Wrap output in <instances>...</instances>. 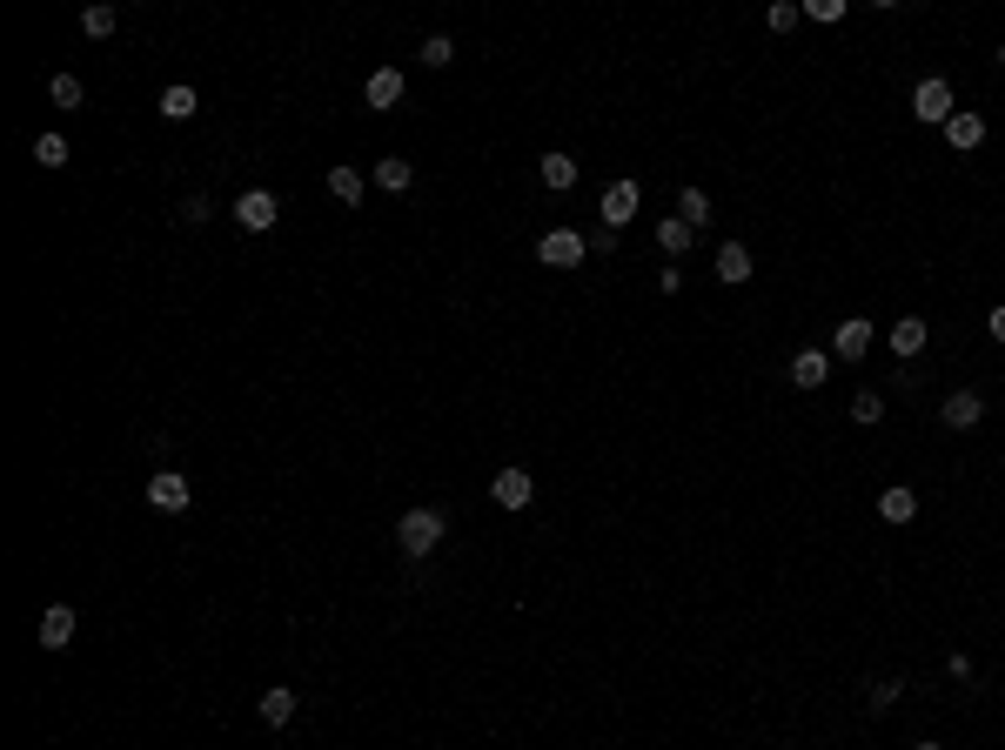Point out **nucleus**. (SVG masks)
Returning <instances> with one entry per match:
<instances>
[{
    "instance_id": "obj_1",
    "label": "nucleus",
    "mask_w": 1005,
    "mask_h": 750,
    "mask_svg": "<svg viewBox=\"0 0 1005 750\" xmlns=\"http://www.w3.org/2000/svg\"><path fill=\"white\" fill-rule=\"evenodd\" d=\"M443 536H449L443 509H429V503H423V509H409V516L396 523V550L409 556V563H416V556H429L436 543H443Z\"/></svg>"
},
{
    "instance_id": "obj_2",
    "label": "nucleus",
    "mask_w": 1005,
    "mask_h": 750,
    "mask_svg": "<svg viewBox=\"0 0 1005 750\" xmlns=\"http://www.w3.org/2000/svg\"><path fill=\"white\" fill-rule=\"evenodd\" d=\"M583 255H590V242H583L577 228H543V235H536V262L543 268H577Z\"/></svg>"
},
{
    "instance_id": "obj_3",
    "label": "nucleus",
    "mask_w": 1005,
    "mask_h": 750,
    "mask_svg": "<svg viewBox=\"0 0 1005 750\" xmlns=\"http://www.w3.org/2000/svg\"><path fill=\"white\" fill-rule=\"evenodd\" d=\"M912 114H918V121H932V128H945V121L959 114L952 81H938V74H932V81H918V88H912Z\"/></svg>"
},
{
    "instance_id": "obj_4",
    "label": "nucleus",
    "mask_w": 1005,
    "mask_h": 750,
    "mask_svg": "<svg viewBox=\"0 0 1005 750\" xmlns=\"http://www.w3.org/2000/svg\"><path fill=\"white\" fill-rule=\"evenodd\" d=\"M235 221H242L248 235H268V228L282 221V201L268 195V188H248V195H235Z\"/></svg>"
},
{
    "instance_id": "obj_5",
    "label": "nucleus",
    "mask_w": 1005,
    "mask_h": 750,
    "mask_svg": "<svg viewBox=\"0 0 1005 750\" xmlns=\"http://www.w3.org/2000/svg\"><path fill=\"white\" fill-rule=\"evenodd\" d=\"M188 496H195V489H188V476H181V469H155V476H148V503H155L161 516H181V509H188Z\"/></svg>"
},
{
    "instance_id": "obj_6",
    "label": "nucleus",
    "mask_w": 1005,
    "mask_h": 750,
    "mask_svg": "<svg viewBox=\"0 0 1005 750\" xmlns=\"http://www.w3.org/2000/svg\"><path fill=\"white\" fill-rule=\"evenodd\" d=\"M637 208H644V188H637V181H610V188H603V201H597L603 228H624Z\"/></svg>"
},
{
    "instance_id": "obj_7",
    "label": "nucleus",
    "mask_w": 1005,
    "mask_h": 750,
    "mask_svg": "<svg viewBox=\"0 0 1005 750\" xmlns=\"http://www.w3.org/2000/svg\"><path fill=\"white\" fill-rule=\"evenodd\" d=\"M530 496H536V483H530V469H496L490 476V503L496 509H530Z\"/></svg>"
},
{
    "instance_id": "obj_8",
    "label": "nucleus",
    "mask_w": 1005,
    "mask_h": 750,
    "mask_svg": "<svg viewBox=\"0 0 1005 750\" xmlns=\"http://www.w3.org/2000/svg\"><path fill=\"white\" fill-rule=\"evenodd\" d=\"M831 355H838V362H865V355H871V322L845 315V322L831 329Z\"/></svg>"
},
{
    "instance_id": "obj_9",
    "label": "nucleus",
    "mask_w": 1005,
    "mask_h": 750,
    "mask_svg": "<svg viewBox=\"0 0 1005 750\" xmlns=\"http://www.w3.org/2000/svg\"><path fill=\"white\" fill-rule=\"evenodd\" d=\"M938 416H945V429H979V422H985V396H979V389H952Z\"/></svg>"
},
{
    "instance_id": "obj_10",
    "label": "nucleus",
    "mask_w": 1005,
    "mask_h": 750,
    "mask_svg": "<svg viewBox=\"0 0 1005 750\" xmlns=\"http://www.w3.org/2000/svg\"><path fill=\"white\" fill-rule=\"evenodd\" d=\"M925 342H932V322H918V315H898V322H892V362L925 355Z\"/></svg>"
},
{
    "instance_id": "obj_11",
    "label": "nucleus",
    "mask_w": 1005,
    "mask_h": 750,
    "mask_svg": "<svg viewBox=\"0 0 1005 750\" xmlns=\"http://www.w3.org/2000/svg\"><path fill=\"white\" fill-rule=\"evenodd\" d=\"M831 382V355L825 349H798L791 355V389H825Z\"/></svg>"
},
{
    "instance_id": "obj_12",
    "label": "nucleus",
    "mask_w": 1005,
    "mask_h": 750,
    "mask_svg": "<svg viewBox=\"0 0 1005 750\" xmlns=\"http://www.w3.org/2000/svg\"><path fill=\"white\" fill-rule=\"evenodd\" d=\"M751 275H758V262H751V248H744V242H724V248H717V282L744 288Z\"/></svg>"
},
{
    "instance_id": "obj_13",
    "label": "nucleus",
    "mask_w": 1005,
    "mask_h": 750,
    "mask_svg": "<svg viewBox=\"0 0 1005 750\" xmlns=\"http://www.w3.org/2000/svg\"><path fill=\"white\" fill-rule=\"evenodd\" d=\"M362 101H369V108H396V101H402V67H376V74H369V81H362Z\"/></svg>"
},
{
    "instance_id": "obj_14",
    "label": "nucleus",
    "mask_w": 1005,
    "mask_h": 750,
    "mask_svg": "<svg viewBox=\"0 0 1005 750\" xmlns=\"http://www.w3.org/2000/svg\"><path fill=\"white\" fill-rule=\"evenodd\" d=\"M878 516H885L892 530H905V523L918 516V489H912V483H892L885 496H878Z\"/></svg>"
},
{
    "instance_id": "obj_15",
    "label": "nucleus",
    "mask_w": 1005,
    "mask_h": 750,
    "mask_svg": "<svg viewBox=\"0 0 1005 750\" xmlns=\"http://www.w3.org/2000/svg\"><path fill=\"white\" fill-rule=\"evenodd\" d=\"M74 643V610L67 603H47L41 610V650H67Z\"/></svg>"
},
{
    "instance_id": "obj_16",
    "label": "nucleus",
    "mask_w": 1005,
    "mask_h": 750,
    "mask_svg": "<svg viewBox=\"0 0 1005 750\" xmlns=\"http://www.w3.org/2000/svg\"><path fill=\"white\" fill-rule=\"evenodd\" d=\"M536 175H543V188H577V155H563V148H550V155L536 161Z\"/></svg>"
},
{
    "instance_id": "obj_17",
    "label": "nucleus",
    "mask_w": 1005,
    "mask_h": 750,
    "mask_svg": "<svg viewBox=\"0 0 1005 750\" xmlns=\"http://www.w3.org/2000/svg\"><path fill=\"white\" fill-rule=\"evenodd\" d=\"M945 141H952V148H979V141H985V114L959 108L952 121H945Z\"/></svg>"
},
{
    "instance_id": "obj_18",
    "label": "nucleus",
    "mask_w": 1005,
    "mask_h": 750,
    "mask_svg": "<svg viewBox=\"0 0 1005 750\" xmlns=\"http://www.w3.org/2000/svg\"><path fill=\"white\" fill-rule=\"evenodd\" d=\"M255 710H262V724H268V730H282V724L295 717V690H289V684L262 690V704H255Z\"/></svg>"
},
{
    "instance_id": "obj_19",
    "label": "nucleus",
    "mask_w": 1005,
    "mask_h": 750,
    "mask_svg": "<svg viewBox=\"0 0 1005 750\" xmlns=\"http://www.w3.org/2000/svg\"><path fill=\"white\" fill-rule=\"evenodd\" d=\"M409 181H416V168L402 155H382L376 161V188H389V195H409Z\"/></svg>"
},
{
    "instance_id": "obj_20",
    "label": "nucleus",
    "mask_w": 1005,
    "mask_h": 750,
    "mask_svg": "<svg viewBox=\"0 0 1005 750\" xmlns=\"http://www.w3.org/2000/svg\"><path fill=\"white\" fill-rule=\"evenodd\" d=\"M195 108H201V94L188 88V81H175V88L161 94V121H188V114H195Z\"/></svg>"
},
{
    "instance_id": "obj_21",
    "label": "nucleus",
    "mask_w": 1005,
    "mask_h": 750,
    "mask_svg": "<svg viewBox=\"0 0 1005 750\" xmlns=\"http://www.w3.org/2000/svg\"><path fill=\"white\" fill-rule=\"evenodd\" d=\"M691 235H697V228H691V221H677V215L657 221V248H664V255H684V248H691Z\"/></svg>"
},
{
    "instance_id": "obj_22",
    "label": "nucleus",
    "mask_w": 1005,
    "mask_h": 750,
    "mask_svg": "<svg viewBox=\"0 0 1005 750\" xmlns=\"http://www.w3.org/2000/svg\"><path fill=\"white\" fill-rule=\"evenodd\" d=\"M677 221L704 228V221H711V195H704V188H677Z\"/></svg>"
},
{
    "instance_id": "obj_23",
    "label": "nucleus",
    "mask_w": 1005,
    "mask_h": 750,
    "mask_svg": "<svg viewBox=\"0 0 1005 750\" xmlns=\"http://www.w3.org/2000/svg\"><path fill=\"white\" fill-rule=\"evenodd\" d=\"M329 195L356 208V201H362V168H349V161H342V168H329Z\"/></svg>"
},
{
    "instance_id": "obj_24",
    "label": "nucleus",
    "mask_w": 1005,
    "mask_h": 750,
    "mask_svg": "<svg viewBox=\"0 0 1005 750\" xmlns=\"http://www.w3.org/2000/svg\"><path fill=\"white\" fill-rule=\"evenodd\" d=\"M878 416H885V396H878V389H858V396H851V422H858V429H871Z\"/></svg>"
},
{
    "instance_id": "obj_25",
    "label": "nucleus",
    "mask_w": 1005,
    "mask_h": 750,
    "mask_svg": "<svg viewBox=\"0 0 1005 750\" xmlns=\"http://www.w3.org/2000/svg\"><path fill=\"white\" fill-rule=\"evenodd\" d=\"M47 94H54V108H81V101H88V88H81L74 74H54V81H47Z\"/></svg>"
},
{
    "instance_id": "obj_26",
    "label": "nucleus",
    "mask_w": 1005,
    "mask_h": 750,
    "mask_svg": "<svg viewBox=\"0 0 1005 750\" xmlns=\"http://www.w3.org/2000/svg\"><path fill=\"white\" fill-rule=\"evenodd\" d=\"M114 21H121L114 7H88V14H81V34H88V41H108V34H114Z\"/></svg>"
},
{
    "instance_id": "obj_27",
    "label": "nucleus",
    "mask_w": 1005,
    "mask_h": 750,
    "mask_svg": "<svg viewBox=\"0 0 1005 750\" xmlns=\"http://www.w3.org/2000/svg\"><path fill=\"white\" fill-rule=\"evenodd\" d=\"M34 161H41V168H67V134H41V141H34Z\"/></svg>"
},
{
    "instance_id": "obj_28",
    "label": "nucleus",
    "mask_w": 1005,
    "mask_h": 750,
    "mask_svg": "<svg viewBox=\"0 0 1005 750\" xmlns=\"http://www.w3.org/2000/svg\"><path fill=\"white\" fill-rule=\"evenodd\" d=\"M416 61H423V67H449V61H456V41H449V34H429Z\"/></svg>"
},
{
    "instance_id": "obj_29",
    "label": "nucleus",
    "mask_w": 1005,
    "mask_h": 750,
    "mask_svg": "<svg viewBox=\"0 0 1005 750\" xmlns=\"http://www.w3.org/2000/svg\"><path fill=\"white\" fill-rule=\"evenodd\" d=\"M898 697H905V677H885V684H871V697H865V704H871V710H892Z\"/></svg>"
},
{
    "instance_id": "obj_30",
    "label": "nucleus",
    "mask_w": 1005,
    "mask_h": 750,
    "mask_svg": "<svg viewBox=\"0 0 1005 750\" xmlns=\"http://www.w3.org/2000/svg\"><path fill=\"white\" fill-rule=\"evenodd\" d=\"M764 27H771V34H791V27H798V7H791V0H778V7L764 14Z\"/></svg>"
},
{
    "instance_id": "obj_31",
    "label": "nucleus",
    "mask_w": 1005,
    "mask_h": 750,
    "mask_svg": "<svg viewBox=\"0 0 1005 750\" xmlns=\"http://www.w3.org/2000/svg\"><path fill=\"white\" fill-rule=\"evenodd\" d=\"M804 14H811V21H845V0H811Z\"/></svg>"
},
{
    "instance_id": "obj_32",
    "label": "nucleus",
    "mask_w": 1005,
    "mask_h": 750,
    "mask_svg": "<svg viewBox=\"0 0 1005 750\" xmlns=\"http://www.w3.org/2000/svg\"><path fill=\"white\" fill-rule=\"evenodd\" d=\"M590 242V255H617V228H597V235H583Z\"/></svg>"
},
{
    "instance_id": "obj_33",
    "label": "nucleus",
    "mask_w": 1005,
    "mask_h": 750,
    "mask_svg": "<svg viewBox=\"0 0 1005 750\" xmlns=\"http://www.w3.org/2000/svg\"><path fill=\"white\" fill-rule=\"evenodd\" d=\"M684 288V268H657V295H677Z\"/></svg>"
},
{
    "instance_id": "obj_34",
    "label": "nucleus",
    "mask_w": 1005,
    "mask_h": 750,
    "mask_svg": "<svg viewBox=\"0 0 1005 750\" xmlns=\"http://www.w3.org/2000/svg\"><path fill=\"white\" fill-rule=\"evenodd\" d=\"M215 208H208V195H195V201H181V221H208Z\"/></svg>"
},
{
    "instance_id": "obj_35",
    "label": "nucleus",
    "mask_w": 1005,
    "mask_h": 750,
    "mask_svg": "<svg viewBox=\"0 0 1005 750\" xmlns=\"http://www.w3.org/2000/svg\"><path fill=\"white\" fill-rule=\"evenodd\" d=\"M985 335H992V342H1005V302H999L992 315H985Z\"/></svg>"
},
{
    "instance_id": "obj_36",
    "label": "nucleus",
    "mask_w": 1005,
    "mask_h": 750,
    "mask_svg": "<svg viewBox=\"0 0 1005 750\" xmlns=\"http://www.w3.org/2000/svg\"><path fill=\"white\" fill-rule=\"evenodd\" d=\"M912 750H945V744H932V737H925V744H912Z\"/></svg>"
},
{
    "instance_id": "obj_37",
    "label": "nucleus",
    "mask_w": 1005,
    "mask_h": 750,
    "mask_svg": "<svg viewBox=\"0 0 1005 750\" xmlns=\"http://www.w3.org/2000/svg\"><path fill=\"white\" fill-rule=\"evenodd\" d=\"M999 67H1005V41H999Z\"/></svg>"
}]
</instances>
